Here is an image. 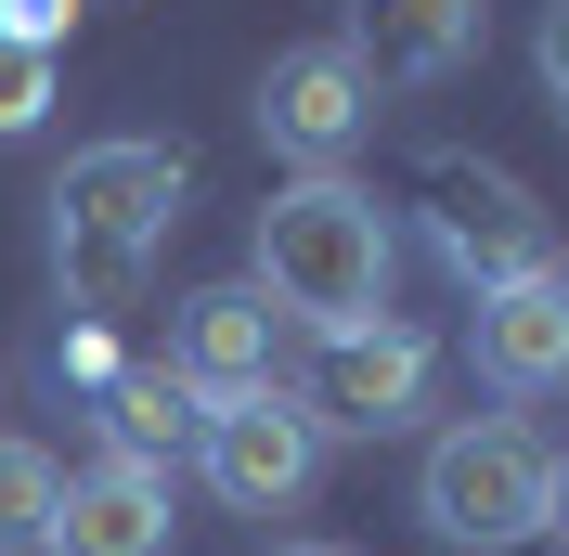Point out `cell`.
Instances as JSON below:
<instances>
[{
    "mask_svg": "<svg viewBox=\"0 0 569 556\" xmlns=\"http://www.w3.org/2000/svg\"><path fill=\"white\" fill-rule=\"evenodd\" d=\"M39 117H52V52H27V39H0V142H27Z\"/></svg>",
    "mask_w": 569,
    "mask_h": 556,
    "instance_id": "obj_14",
    "label": "cell"
},
{
    "mask_svg": "<svg viewBox=\"0 0 569 556\" xmlns=\"http://www.w3.org/2000/svg\"><path fill=\"white\" fill-rule=\"evenodd\" d=\"M272 349H284V324H272V298H259V285H194V298L169 311V376L194 388V415H220V401L272 388Z\"/></svg>",
    "mask_w": 569,
    "mask_h": 556,
    "instance_id": "obj_8",
    "label": "cell"
},
{
    "mask_svg": "<svg viewBox=\"0 0 569 556\" xmlns=\"http://www.w3.org/2000/svg\"><path fill=\"white\" fill-rule=\"evenodd\" d=\"M52 505H66V466H52L39 440H13V427H0V556H39Z\"/></svg>",
    "mask_w": 569,
    "mask_h": 556,
    "instance_id": "obj_13",
    "label": "cell"
},
{
    "mask_svg": "<svg viewBox=\"0 0 569 556\" xmlns=\"http://www.w3.org/2000/svg\"><path fill=\"white\" fill-rule=\"evenodd\" d=\"M543 530L569 544V453H557V479H543Z\"/></svg>",
    "mask_w": 569,
    "mask_h": 556,
    "instance_id": "obj_17",
    "label": "cell"
},
{
    "mask_svg": "<svg viewBox=\"0 0 569 556\" xmlns=\"http://www.w3.org/2000/svg\"><path fill=\"white\" fill-rule=\"evenodd\" d=\"M194 466H208V492L233 505V518H284V505H311L323 479V427L298 388H247V401H220L208 427H194Z\"/></svg>",
    "mask_w": 569,
    "mask_h": 556,
    "instance_id": "obj_5",
    "label": "cell"
},
{
    "mask_svg": "<svg viewBox=\"0 0 569 556\" xmlns=\"http://www.w3.org/2000/svg\"><path fill=\"white\" fill-rule=\"evenodd\" d=\"M362 130H376V91H362L350 39H298V52H272L259 66V142H272L284 169H350Z\"/></svg>",
    "mask_w": 569,
    "mask_h": 556,
    "instance_id": "obj_6",
    "label": "cell"
},
{
    "mask_svg": "<svg viewBox=\"0 0 569 556\" xmlns=\"http://www.w3.org/2000/svg\"><path fill=\"white\" fill-rule=\"evenodd\" d=\"M427 246H440V272H453L466 298L557 272V246H543V220H531V195H518V181H479V195H453V208H427Z\"/></svg>",
    "mask_w": 569,
    "mask_h": 556,
    "instance_id": "obj_11",
    "label": "cell"
},
{
    "mask_svg": "<svg viewBox=\"0 0 569 556\" xmlns=\"http://www.w3.org/2000/svg\"><path fill=\"white\" fill-rule=\"evenodd\" d=\"M557 117H569V105H557Z\"/></svg>",
    "mask_w": 569,
    "mask_h": 556,
    "instance_id": "obj_19",
    "label": "cell"
},
{
    "mask_svg": "<svg viewBox=\"0 0 569 556\" xmlns=\"http://www.w3.org/2000/svg\"><path fill=\"white\" fill-rule=\"evenodd\" d=\"M389 272H401V234H389V208H376L350 169L284 181L272 208H259V234H247V285L272 298V324H298V337L376 324L389 311Z\"/></svg>",
    "mask_w": 569,
    "mask_h": 556,
    "instance_id": "obj_1",
    "label": "cell"
},
{
    "mask_svg": "<svg viewBox=\"0 0 569 556\" xmlns=\"http://www.w3.org/2000/svg\"><path fill=\"white\" fill-rule=\"evenodd\" d=\"M479 52V0H350V66L362 91H440Z\"/></svg>",
    "mask_w": 569,
    "mask_h": 556,
    "instance_id": "obj_9",
    "label": "cell"
},
{
    "mask_svg": "<svg viewBox=\"0 0 569 556\" xmlns=\"http://www.w3.org/2000/svg\"><path fill=\"white\" fill-rule=\"evenodd\" d=\"M169 466H78L66 505H52V530H39V556H169Z\"/></svg>",
    "mask_w": 569,
    "mask_h": 556,
    "instance_id": "obj_10",
    "label": "cell"
},
{
    "mask_svg": "<svg viewBox=\"0 0 569 556\" xmlns=\"http://www.w3.org/2000/svg\"><path fill=\"white\" fill-rule=\"evenodd\" d=\"M427 388H440V349L415 337V324H350V337H311V376H298V401H311L323 453L337 440H389V427L427 415Z\"/></svg>",
    "mask_w": 569,
    "mask_h": 556,
    "instance_id": "obj_4",
    "label": "cell"
},
{
    "mask_svg": "<svg viewBox=\"0 0 569 556\" xmlns=\"http://www.w3.org/2000/svg\"><path fill=\"white\" fill-rule=\"evenodd\" d=\"M543 91H557V105H569V0H557V13H543Z\"/></svg>",
    "mask_w": 569,
    "mask_h": 556,
    "instance_id": "obj_16",
    "label": "cell"
},
{
    "mask_svg": "<svg viewBox=\"0 0 569 556\" xmlns=\"http://www.w3.org/2000/svg\"><path fill=\"white\" fill-rule=\"evenodd\" d=\"M91 427H104L117 466H156V453H181L208 415H194V388H181L169 363H117V376L91 388Z\"/></svg>",
    "mask_w": 569,
    "mask_h": 556,
    "instance_id": "obj_12",
    "label": "cell"
},
{
    "mask_svg": "<svg viewBox=\"0 0 569 556\" xmlns=\"http://www.w3.org/2000/svg\"><path fill=\"white\" fill-rule=\"evenodd\" d=\"M543 479H557V453H543L518 415H466V427L427 440L415 518L440 530V544H466V556H505V544H531V530H543Z\"/></svg>",
    "mask_w": 569,
    "mask_h": 556,
    "instance_id": "obj_3",
    "label": "cell"
},
{
    "mask_svg": "<svg viewBox=\"0 0 569 556\" xmlns=\"http://www.w3.org/2000/svg\"><path fill=\"white\" fill-rule=\"evenodd\" d=\"M466 349H479L492 401H569V259L531 272V285H492L466 311Z\"/></svg>",
    "mask_w": 569,
    "mask_h": 556,
    "instance_id": "obj_7",
    "label": "cell"
},
{
    "mask_svg": "<svg viewBox=\"0 0 569 556\" xmlns=\"http://www.w3.org/2000/svg\"><path fill=\"white\" fill-rule=\"evenodd\" d=\"M272 556H350V544H272Z\"/></svg>",
    "mask_w": 569,
    "mask_h": 556,
    "instance_id": "obj_18",
    "label": "cell"
},
{
    "mask_svg": "<svg viewBox=\"0 0 569 556\" xmlns=\"http://www.w3.org/2000/svg\"><path fill=\"white\" fill-rule=\"evenodd\" d=\"M181 195H194V169L169 142H91V156H66V181H52V272H66L78 324H117L142 298L156 246L181 234Z\"/></svg>",
    "mask_w": 569,
    "mask_h": 556,
    "instance_id": "obj_2",
    "label": "cell"
},
{
    "mask_svg": "<svg viewBox=\"0 0 569 556\" xmlns=\"http://www.w3.org/2000/svg\"><path fill=\"white\" fill-rule=\"evenodd\" d=\"M66 27H78V0H0V39H27V52H52Z\"/></svg>",
    "mask_w": 569,
    "mask_h": 556,
    "instance_id": "obj_15",
    "label": "cell"
}]
</instances>
